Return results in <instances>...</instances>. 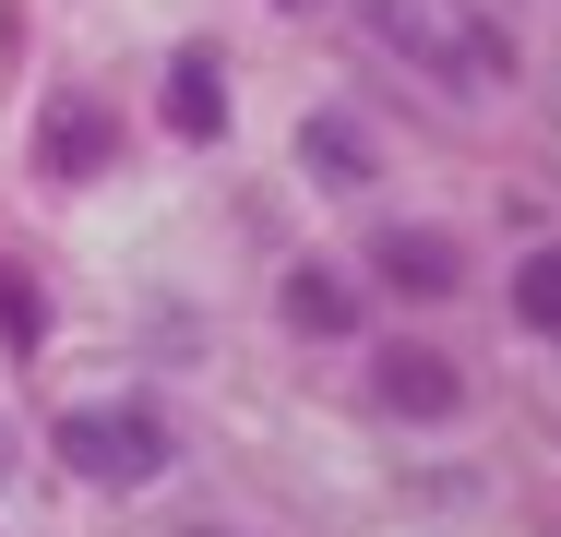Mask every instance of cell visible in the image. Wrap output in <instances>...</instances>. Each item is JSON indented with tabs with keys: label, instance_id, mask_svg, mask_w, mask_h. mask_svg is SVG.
I'll list each match as a JSON object with an SVG mask.
<instances>
[{
	"label": "cell",
	"instance_id": "cell-9",
	"mask_svg": "<svg viewBox=\"0 0 561 537\" xmlns=\"http://www.w3.org/2000/svg\"><path fill=\"white\" fill-rule=\"evenodd\" d=\"M502 299H514V322H526V334H550V346H561V239L514 263V287H502Z\"/></svg>",
	"mask_w": 561,
	"mask_h": 537
},
{
	"label": "cell",
	"instance_id": "cell-11",
	"mask_svg": "<svg viewBox=\"0 0 561 537\" xmlns=\"http://www.w3.org/2000/svg\"><path fill=\"white\" fill-rule=\"evenodd\" d=\"M0 490H12V430H0Z\"/></svg>",
	"mask_w": 561,
	"mask_h": 537
},
{
	"label": "cell",
	"instance_id": "cell-12",
	"mask_svg": "<svg viewBox=\"0 0 561 537\" xmlns=\"http://www.w3.org/2000/svg\"><path fill=\"white\" fill-rule=\"evenodd\" d=\"M275 12H323V0H275Z\"/></svg>",
	"mask_w": 561,
	"mask_h": 537
},
{
	"label": "cell",
	"instance_id": "cell-10",
	"mask_svg": "<svg viewBox=\"0 0 561 537\" xmlns=\"http://www.w3.org/2000/svg\"><path fill=\"white\" fill-rule=\"evenodd\" d=\"M0 346H12V358L48 346V287H36L24 263H0Z\"/></svg>",
	"mask_w": 561,
	"mask_h": 537
},
{
	"label": "cell",
	"instance_id": "cell-1",
	"mask_svg": "<svg viewBox=\"0 0 561 537\" xmlns=\"http://www.w3.org/2000/svg\"><path fill=\"white\" fill-rule=\"evenodd\" d=\"M48 442H60V466H72L84 490H156V478H168V454H180L168 419H156V407H131V395H119V407H60Z\"/></svg>",
	"mask_w": 561,
	"mask_h": 537
},
{
	"label": "cell",
	"instance_id": "cell-13",
	"mask_svg": "<svg viewBox=\"0 0 561 537\" xmlns=\"http://www.w3.org/2000/svg\"><path fill=\"white\" fill-rule=\"evenodd\" d=\"M192 537H216V526H192Z\"/></svg>",
	"mask_w": 561,
	"mask_h": 537
},
{
	"label": "cell",
	"instance_id": "cell-2",
	"mask_svg": "<svg viewBox=\"0 0 561 537\" xmlns=\"http://www.w3.org/2000/svg\"><path fill=\"white\" fill-rule=\"evenodd\" d=\"M370 12V36L382 48H407L419 72H443V84H466V72H514V36H490V24H454V0H358Z\"/></svg>",
	"mask_w": 561,
	"mask_h": 537
},
{
	"label": "cell",
	"instance_id": "cell-5",
	"mask_svg": "<svg viewBox=\"0 0 561 537\" xmlns=\"http://www.w3.org/2000/svg\"><path fill=\"white\" fill-rule=\"evenodd\" d=\"M108 156H119V107L48 96V119H36V168H48V180H96Z\"/></svg>",
	"mask_w": 561,
	"mask_h": 537
},
{
	"label": "cell",
	"instance_id": "cell-3",
	"mask_svg": "<svg viewBox=\"0 0 561 537\" xmlns=\"http://www.w3.org/2000/svg\"><path fill=\"white\" fill-rule=\"evenodd\" d=\"M370 407L382 419H454L466 407V370H454L443 346H382L370 358Z\"/></svg>",
	"mask_w": 561,
	"mask_h": 537
},
{
	"label": "cell",
	"instance_id": "cell-4",
	"mask_svg": "<svg viewBox=\"0 0 561 537\" xmlns=\"http://www.w3.org/2000/svg\"><path fill=\"white\" fill-rule=\"evenodd\" d=\"M370 275L394 299H454L466 287V239H443V227H382L370 239Z\"/></svg>",
	"mask_w": 561,
	"mask_h": 537
},
{
	"label": "cell",
	"instance_id": "cell-6",
	"mask_svg": "<svg viewBox=\"0 0 561 537\" xmlns=\"http://www.w3.org/2000/svg\"><path fill=\"white\" fill-rule=\"evenodd\" d=\"M156 119H168L180 144H216L227 132V60L216 48H180V60H168V107H156Z\"/></svg>",
	"mask_w": 561,
	"mask_h": 537
},
{
	"label": "cell",
	"instance_id": "cell-8",
	"mask_svg": "<svg viewBox=\"0 0 561 537\" xmlns=\"http://www.w3.org/2000/svg\"><path fill=\"white\" fill-rule=\"evenodd\" d=\"M299 168H311V180H335V192H370L382 144H370V132H358L346 107H311V119H299Z\"/></svg>",
	"mask_w": 561,
	"mask_h": 537
},
{
	"label": "cell",
	"instance_id": "cell-7",
	"mask_svg": "<svg viewBox=\"0 0 561 537\" xmlns=\"http://www.w3.org/2000/svg\"><path fill=\"white\" fill-rule=\"evenodd\" d=\"M275 311H287V334H311V346H335V334H358V287H346L335 263H287V287H275Z\"/></svg>",
	"mask_w": 561,
	"mask_h": 537
}]
</instances>
